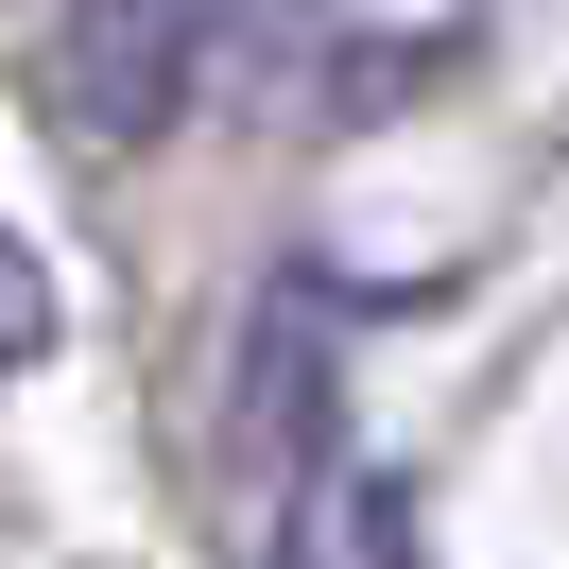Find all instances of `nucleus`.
Listing matches in <instances>:
<instances>
[{"label":"nucleus","instance_id":"nucleus-1","mask_svg":"<svg viewBox=\"0 0 569 569\" xmlns=\"http://www.w3.org/2000/svg\"><path fill=\"white\" fill-rule=\"evenodd\" d=\"M36 346H52V277H36V242L0 224V380H18Z\"/></svg>","mask_w":569,"mask_h":569}]
</instances>
